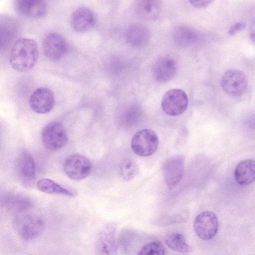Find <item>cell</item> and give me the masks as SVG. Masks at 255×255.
Listing matches in <instances>:
<instances>
[{
  "mask_svg": "<svg viewBox=\"0 0 255 255\" xmlns=\"http://www.w3.org/2000/svg\"><path fill=\"white\" fill-rule=\"evenodd\" d=\"M246 27V24L243 22H238L232 25L228 31L230 35H233L243 30Z\"/></svg>",
  "mask_w": 255,
  "mask_h": 255,
  "instance_id": "obj_28",
  "label": "cell"
},
{
  "mask_svg": "<svg viewBox=\"0 0 255 255\" xmlns=\"http://www.w3.org/2000/svg\"><path fill=\"white\" fill-rule=\"evenodd\" d=\"M161 8L160 0H137L135 6L137 15L145 20L157 19Z\"/></svg>",
  "mask_w": 255,
  "mask_h": 255,
  "instance_id": "obj_20",
  "label": "cell"
},
{
  "mask_svg": "<svg viewBox=\"0 0 255 255\" xmlns=\"http://www.w3.org/2000/svg\"><path fill=\"white\" fill-rule=\"evenodd\" d=\"M120 172L123 179L129 181L138 174V167L135 161L127 159L122 161L120 166Z\"/></svg>",
  "mask_w": 255,
  "mask_h": 255,
  "instance_id": "obj_24",
  "label": "cell"
},
{
  "mask_svg": "<svg viewBox=\"0 0 255 255\" xmlns=\"http://www.w3.org/2000/svg\"><path fill=\"white\" fill-rule=\"evenodd\" d=\"M158 146V138L154 131L142 129L136 131L131 141V148L136 155L146 157L153 154Z\"/></svg>",
  "mask_w": 255,
  "mask_h": 255,
  "instance_id": "obj_4",
  "label": "cell"
},
{
  "mask_svg": "<svg viewBox=\"0 0 255 255\" xmlns=\"http://www.w3.org/2000/svg\"><path fill=\"white\" fill-rule=\"evenodd\" d=\"M1 205L6 210L16 214L32 207L30 199L21 193L14 192H6L1 196Z\"/></svg>",
  "mask_w": 255,
  "mask_h": 255,
  "instance_id": "obj_18",
  "label": "cell"
},
{
  "mask_svg": "<svg viewBox=\"0 0 255 255\" xmlns=\"http://www.w3.org/2000/svg\"><path fill=\"white\" fill-rule=\"evenodd\" d=\"M36 186L39 191L47 194L62 195L69 197L75 195L73 191L64 188L53 180L47 178L39 179L36 183Z\"/></svg>",
  "mask_w": 255,
  "mask_h": 255,
  "instance_id": "obj_22",
  "label": "cell"
},
{
  "mask_svg": "<svg viewBox=\"0 0 255 255\" xmlns=\"http://www.w3.org/2000/svg\"><path fill=\"white\" fill-rule=\"evenodd\" d=\"M15 7L20 15L30 18H40L47 12L46 0H15Z\"/></svg>",
  "mask_w": 255,
  "mask_h": 255,
  "instance_id": "obj_13",
  "label": "cell"
},
{
  "mask_svg": "<svg viewBox=\"0 0 255 255\" xmlns=\"http://www.w3.org/2000/svg\"><path fill=\"white\" fill-rule=\"evenodd\" d=\"M125 37L126 40L130 45L141 48L148 43L150 38V33L144 25L139 23H133L127 28Z\"/></svg>",
  "mask_w": 255,
  "mask_h": 255,
  "instance_id": "obj_16",
  "label": "cell"
},
{
  "mask_svg": "<svg viewBox=\"0 0 255 255\" xmlns=\"http://www.w3.org/2000/svg\"><path fill=\"white\" fill-rule=\"evenodd\" d=\"M55 103L54 93L46 87L36 89L29 99V105L32 110L40 114L50 112L53 109Z\"/></svg>",
  "mask_w": 255,
  "mask_h": 255,
  "instance_id": "obj_11",
  "label": "cell"
},
{
  "mask_svg": "<svg viewBox=\"0 0 255 255\" xmlns=\"http://www.w3.org/2000/svg\"><path fill=\"white\" fill-rule=\"evenodd\" d=\"M188 98L186 93L180 89L167 91L161 100V108L166 114L176 116L182 114L187 109Z\"/></svg>",
  "mask_w": 255,
  "mask_h": 255,
  "instance_id": "obj_7",
  "label": "cell"
},
{
  "mask_svg": "<svg viewBox=\"0 0 255 255\" xmlns=\"http://www.w3.org/2000/svg\"><path fill=\"white\" fill-rule=\"evenodd\" d=\"M116 228L108 225L100 232L96 242V249L100 255H115L117 252Z\"/></svg>",
  "mask_w": 255,
  "mask_h": 255,
  "instance_id": "obj_14",
  "label": "cell"
},
{
  "mask_svg": "<svg viewBox=\"0 0 255 255\" xmlns=\"http://www.w3.org/2000/svg\"><path fill=\"white\" fill-rule=\"evenodd\" d=\"M177 71V64L172 58L163 57L154 64L152 73L154 79L159 82H166L171 80Z\"/></svg>",
  "mask_w": 255,
  "mask_h": 255,
  "instance_id": "obj_17",
  "label": "cell"
},
{
  "mask_svg": "<svg viewBox=\"0 0 255 255\" xmlns=\"http://www.w3.org/2000/svg\"><path fill=\"white\" fill-rule=\"evenodd\" d=\"M65 173L70 179L81 180L90 174L92 165L90 160L80 154H73L65 159L63 163Z\"/></svg>",
  "mask_w": 255,
  "mask_h": 255,
  "instance_id": "obj_5",
  "label": "cell"
},
{
  "mask_svg": "<svg viewBox=\"0 0 255 255\" xmlns=\"http://www.w3.org/2000/svg\"><path fill=\"white\" fill-rule=\"evenodd\" d=\"M193 229L197 236L203 240H210L216 235L218 230V220L212 212L205 211L195 218Z\"/></svg>",
  "mask_w": 255,
  "mask_h": 255,
  "instance_id": "obj_8",
  "label": "cell"
},
{
  "mask_svg": "<svg viewBox=\"0 0 255 255\" xmlns=\"http://www.w3.org/2000/svg\"><path fill=\"white\" fill-rule=\"evenodd\" d=\"M16 169L23 185L29 186L35 177V161L29 152L24 150L20 152L16 159Z\"/></svg>",
  "mask_w": 255,
  "mask_h": 255,
  "instance_id": "obj_12",
  "label": "cell"
},
{
  "mask_svg": "<svg viewBox=\"0 0 255 255\" xmlns=\"http://www.w3.org/2000/svg\"><path fill=\"white\" fill-rule=\"evenodd\" d=\"M235 178L237 183L242 186H247L255 181V160L245 159L237 165Z\"/></svg>",
  "mask_w": 255,
  "mask_h": 255,
  "instance_id": "obj_19",
  "label": "cell"
},
{
  "mask_svg": "<svg viewBox=\"0 0 255 255\" xmlns=\"http://www.w3.org/2000/svg\"><path fill=\"white\" fill-rule=\"evenodd\" d=\"M165 242L168 247L175 252L188 253L192 250L184 235L179 233H171L167 235Z\"/></svg>",
  "mask_w": 255,
  "mask_h": 255,
  "instance_id": "obj_23",
  "label": "cell"
},
{
  "mask_svg": "<svg viewBox=\"0 0 255 255\" xmlns=\"http://www.w3.org/2000/svg\"><path fill=\"white\" fill-rule=\"evenodd\" d=\"M191 4L198 9L204 8L209 5L214 0H188Z\"/></svg>",
  "mask_w": 255,
  "mask_h": 255,
  "instance_id": "obj_27",
  "label": "cell"
},
{
  "mask_svg": "<svg viewBox=\"0 0 255 255\" xmlns=\"http://www.w3.org/2000/svg\"><path fill=\"white\" fill-rule=\"evenodd\" d=\"M220 84L226 94L232 97H239L246 92L248 80L242 71L237 69H229L222 75Z\"/></svg>",
  "mask_w": 255,
  "mask_h": 255,
  "instance_id": "obj_6",
  "label": "cell"
},
{
  "mask_svg": "<svg viewBox=\"0 0 255 255\" xmlns=\"http://www.w3.org/2000/svg\"><path fill=\"white\" fill-rule=\"evenodd\" d=\"M166 254L164 245L158 241H154L144 245L137 255H164Z\"/></svg>",
  "mask_w": 255,
  "mask_h": 255,
  "instance_id": "obj_25",
  "label": "cell"
},
{
  "mask_svg": "<svg viewBox=\"0 0 255 255\" xmlns=\"http://www.w3.org/2000/svg\"><path fill=\"white\" fill-rule=\"evenodd\" d=\"M42 142L46 149L56 151L61 149L67 143L68 136L64 127L57 122L46 125L41 130Z\"/></svg>",
  "mask_w": 255,
  "mask_h": 255,
  "instance_id": "obj_3",
  "label": "cell"
},
{
  "mask_svg": "<svg viewBox=\"0 0 255 255\" xmlns=\"http://www.w3.org/2000/svg\"><path fill=\"white\" fill-rule=\"evenodd\" d=\"M162 171L165 182L169 189L174 188L182 180L184 173V157L174 155L163 164Z\"/></svg>",
  "mask_w": 255,
  "mask_h": 255,
  "instance_id": "obj_9",
  "label": "cell"
},
{
  "mask_svg": "<svg viewBox=\"0 0 255 255\" xmlns=\"http://www.w3.org/2000/svg\"><path fill=\"white\" fill-rule=\"evenodd\" d=\"M250 36L252 41L255 44V19L253 21L250 25Z\"/></svg>",
  "mask_w": 255,
  "mask_h": 255,
  "instance_id": "obj_29",
  "label": "cell"
},
{
  "mask_svg": "<svg viewBox=\"0 0 255 255\" xmlns=\"http://www.w3.org/2000/svg\"><path fill=\"white\" fill-rule=\"evenodd\" d=\"M42 47L45 57L52 61L61 59L68 50L65 39L60 34L55 32L49 33L44 37Z\"/></svg>",
  "mask_w": 255,
  "mask_h": 255,
  "instance_id": "obj_10",
  "label": "cell"
},
{
  "mask_svg": "<svg viewBox=\"0 0 255 255\" xmlns=\"http://www.w3.org/2000/svg\"><path fill=\"white\" fill-rule=\"evenodd\" d=\"M39 57V49L35 41L20 38L13 44L9 53L11 67L20 72H27L35 65Z\"/></svg>",
  "mask_w": 255,
  "mask_h": 255,
  "instance_id": "obj_1",
  "label": "cell"
},
{
  "mask_svg": "<svg viewBox=\"0 0 255 255\" xmlns=\"http://www.w3.org/2000/svg\"><path fill=\"white\" fill-rule=\"evenodd\" d=\"M198 33L195 29L186 25L176 27L173 33L175 44L179 47H187L196 41Z\"/></svg>",
  "mask_w": 255,
  "mask_h": 255,
  "instance_id": "obj_21",
  "label": "cell"
},
{
  "mask_svg": "<svg viewBox=\"0 0 255 255\" xmlns=\"http://www.w3.org/2000/svg\"><path fill=\"white\" fill-rule=\"evenodd\" d=\"M12 224L16 234L27 241L39 236L45 226L44 220L32 207L15 214Z\"/></svg>",
  "mask_w": 255,
  "mask_h": 255,
  "instance_id": "obj_2",
  "label": "cell"
},
{
  "mask_svg": "<svg viewBox=\"0 0 255 255\" xmlns=\"http://www.w3.org/2000/svg\"><path fill=\"white\" fill-rule=\"evenodd\" d=\"M95 16L93 12L86 7H80L73 12L70 18V24L73 29L80 33L91 29L95 25Z\"/></svg>",
  "mask_w": 255,
  "mask_h": 255,
  "instance_id": "obj_15",
  "label": "cell"
},
{
  "mask_svg": "<svg viewBox=\"0 0 255 255\" xmlns=\"http://www.w3.org/2000/svg\"><path fill=\"white\" fill-rule=\"evenodd\" d=\"M189 217L188 211L184 210L171 216L164 217L160 219L159 223L161 225L166 226L173 224L181 223L186 222Z\"/></svg>",
  "mask_w": 255,
  "mask_h": 255,
  "instance_id": "obj_26",
  "label": "cell"
}]
</instances>
